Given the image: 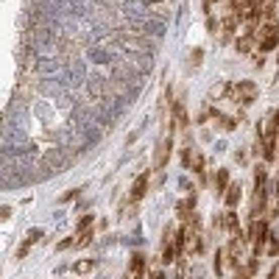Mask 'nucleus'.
I'll list each match as a JSON object with an SVG mask.
<instances>
[{
	"mask_svg": "<svg viewBox=\"0 0 279 279\" xmlns=\"http://www.w3.org/2000/svg\"><path fill=\"white\" fill-rule=\"evenodd\" d=\"M254 39H257V48H260L262 53H271V50L279 45V25L276 23L260 25V28H257V34H254Z\"/></svg>",
	"mask_w": 279,
	"mask_h": 279,
	"instance_id": "nucleus-1",
	"label": "nucleus"
},
{
	"mask_svg": "<svg viewBox=\"0 0 279 279\" xmlns=\"http://www.w3.org/2000/svg\"><path fill=\"white\" fill-rule=\"evenodd\" d=\"M226 90H229V95L235 98V101H240V103H251L257 98V84L254 81H237V84H229Z\"/></svg>",
	"mask_w": 279,
	"mask_h": 279,
	"instance_id": "nucleus-2",
	"label": "nucleus"
},
{
	"mask_svg": "<svg viewBox=\"0 0 279 279\" xmlns=\"http://www.w3.org/2000/svg\"><path fill=\"white\" fill-rule=\"evenodd\" d=\"M170 148H173V137H170V131H168L162 140H159L157 154H154V170H162L165 168V162H168V157H170Z\"/></svg>",
	"mask_w": 279,
	"mask_h": 279,
	"instance_id": "nucleus-3",
	"label": "nucleus"
},
{
	"mask_svg": "<svg viewBox=\"0 0 279 279\" xmlns=\"http://www.w3.org/2000/svg\"><path fill=\"white\" fill-rule=\"evenodd\" d=\"M182 159H184V165H187L190 170H195V173H198V176L204 179V157H201L198 148H184Z\"/></svg>",
	"mask_w": 279,
	"mask_h": 279,
	"instance_id": "nucleus-4",
	"label": "nucleus"
},
{
	"mask_svg": "<svg viewBox=\"0 0 279 279\" xmlns=\"http://www.w3.org/2000/svg\"><path fill=\"white\" fill-rule=\"evenodd\" d=\"M39 240H42V229H31V232H28V237L23 240V246L17 249V260H25V257H28V251L34 249V246H37Z\"/></svg>",
	"mask_w": 279,
	"mask_h": 279,
	"instance_id": "nucleus-5",
	"label": "nucleus"
},
{
	"mask_svg": "<svg viewBox=\"0 0 279 279\" xmlns=\"http://www.w3.org/2000/svg\"><path fill=\"white\" fill-rule=\"evenodd\" d=\"M146 193H148V170H146V173H140L137 182H134V187H131V201H143V198H146Z\"/></svg>",
	"mask_w": 279,
	"mask_h": 279,
	"instance_id": "nucleus-6",
	"label": "nucleus"
},
{
	"mask_svg": "<svg viewBox=\"0 0 279 279\" xmlns=\"http://www.w3.org/2000/svg\"><path fill=\"white\" fill-rule=\"evenodd\" d=\"M224 201H226V206H229V210H235L237 201H240V184H229V187H226V193H224Z\"/></svg>",
	"mask_w": 279,
	"mask_h": 279,
	"instance_id": "nucleus-7",
	"label": "nucleus"
},
{
	"mask_svg": "<svg viewBox=\"0 0 279 279\" xmlns=\"http://www.w3.org/2000/svg\"><path fill=\"white\" fill-rule=\"evenodd\" d=\"M143 273H146V257L134 254L131 257V279H143Z\"/></svg>",
	"mask_w": 279,
	"mask_h": 279,
	"instance_id": "nucleus-8",
	"label": "nucleus"
},
{
	"mask_svg": "<svg viewBox=\"0 0 279 279\" xmlns=\"http://www.w3.org/2000/svg\"><path fill=\"white\" fill-rule=\"evenodd\" d=\"M226 187H229V170L221 168V170H218V176H215V193L224 195V193H226Z\"/></svg>",
	"mask_w": 279,
	"mask_h": 279,
	"instance_id": "nucleus-9",
	"label": "nucleus"
},
{
	"mask_svg": "<svg viewBox=\"0 0 279 279\" xmlns=\"http://www.w3.org/2000/svg\"><path fill=\"white\" fill-rule=\"evenodd\" d=\"M235 45H237V50H240V53H251V50H254V45H257V39L251 37V34H243Z\"/></svg>",
	"mask_w": 279,
	"mask_h": 279,
	"instance_id": "nucleus-10",
	"label": "nucleus"
},
{
	"mask_svg": "<svg viewBox=\"0 0 279 279\" xmlns=\"http://www.w3.org/2000/svg\"><path fill=\"white\" fill-rule=\"evenodd\" d=\"M173 120H176V126H179V128L187 126V112H184V103H182V101L173 103Z\"/></svg>",
	"mask_w": 279,
	"mask_h": 279,
	"instance_id": "nucleus-11",
	"label": "nucleus"
},
{
	"mask_svg": "<svg viewBox=\"0 0 279 279\" xmlns=\"http://www.w3.org/2000/svg\"><path fill=\"white\" fill-rule=\"evenodd\" d=\"M226 262H232V260H229V254H226V249H221L218 257H215V273H218V276L226 273Z\"/></svg>",
	"mask_w": 279,
	"mask_h": 279,
	"instance_id": "nucleus-12",
	"label": "nucleus"
},
{
	"mask_svg": "<svg viewBox=\"0 0 279 279\" xmlns=\"http://www.w3.org/2000/svg\"><path fill=\"white\" fill-rule=\"evenodd\" d=\"M224 226L229 229V235H240V224H237V215L235 213H226L224 215Z\"/></svg>",
	"mask_w": 279,
	"mask_h": 279,
	"instance_id": "nucleus-13",
	"label": "nucleus"
},
{
	"mask_svg": "<svg viewBox=\"0 0 279 279\" xmlns=\"http://www.w3.org/2000/svg\"><path fill=\"white\" fill-rule=\"evenodd\" d=\"M176 254H179V251H176V246H173V240H168V243H165V249H162V262H173V260H176Z\"/></svg>",
	"mask_w": 279,
	"mask_h": 279,
	"instance_id": "nucleus-14",
	"label": "nucleus"
},
{
	"mask_svg": "<svg viewBox=\"0 0 279 279\" xmlns=\"http://www.w3.org/2000/svg\"><path fill=\"white\" fill-rule=\"evenodd\" d=\"M92 268H95V260H79V262H73V271L76 273H90Z\"/></svg>",
	"mask_w": 279,
	"mask_h": 279,
	"instance_id": "nucleus-15",
	"label": "nucleus"
},
{
	"mask_svg": "<svg viewBox=\"0 0 279 279\" xmlns=\"http://www.w3.org/2000/svg\"><path fill=\"white\" fill-rule=\"evenodd\" d=\"M92 221H95V218H92V215H90V213H87V215H84V218H81V221H79V224H76V235H84V232H90V226H92Z\"/></svg>",
	"mask_w": 279,
	"mask_h": 279,
	"instance_id": "nucleus-16",
	"label": "nucleus"
},
{
	"mask_svg": "<svg viewBox=\"0 0 279 279\" xmlns=\"http://www.w3.org/2000/svg\"><path fill=\"white\" fill-rule=\"evenodd\" d=\"M76 243H79V246H90V243H92V232H84L81 237H76Z\"/></svg>",
	"mask_w": 279,
	"mask_h": 279,
	"instance_id": "nucleus-17",
	"label": "nucleus"
},
{
	"mask_svg": "<svg viewBox=\"0 0 279 279\" xmlns=\"http://www.w3.org/2000/svg\"><path fill=\"white\" fill-rule=\"evenodd\" d=\"M73 243H76L73 237H64V240H61L59 246H56V249H59V251H64V249H70V246H73Z\"/></svg>",
	"mask_w": 279,
	"mask_h": 279,
	"instance_id": "nucleus-18",
	"label": "nucleus"
},
{
	"mask_svg": "<svg viewBox=\"0 0 279 279\" xmlns=\"http://www.w3.org/2000/svg\"><path fill=\"white\" fill-rule=\"evenodd\" d=\"M9 215H12V210H9V206H0V221H6Z\"/></svg>",
	"mask_w": 279,
	"mask_h": 279,
	"instance_id": "nucleus-19",
	"label": "nucleus"
},
{
	"mask_svg": "<svg viewBox=\"0 0 279 279\" xmlns=\"http://www.w3.org/2000/svg\"><path fill=\"white\" fill-rule=\"evenodd\" d=\"M193 64H201V48L193 50Z\"/></svg>",
	"mask_w": 279,
	"mask_h": 279,
	"instance_id": "nucleus-20",
	"label": "nucleus"
},
{
	"mask_svg": "<svg viewBox=\"0 0 279 279\" xmlns=\"http://www.w3.org/2000/svg\"><path fill=\"white\" fill-rule=\"evenodd\" d=\"M76 195H79V190H70V193L61 195V201H70V198H76Z\"/></svg>",
	"mask_w": 279,
	"mask_h": 279,
	"instance_id": "nucleus-21",
	"label": "nucleus"
},
{
	"mask_svg": "<svg viewBox=\"0 0 279 279\" xmlns=\"http://www.w3.org/2000/svg\"><path fill=\"white\" fill-rule=\"evenodd\" d=\"M151 279H165V273H162V271H154V273H151Z\"/></svg>",
	"mask_w": 279,
	"mask_h": 279,
	"instance_id": "nucleus-22",
	"label": "nucleus"
},
{
	"mask_svg": "<svg viewBox=\"0 0 279 279\" xmlns=\"http://www.w3.org/2000/svg\"><path fill=\"white\" fill-rule=\"evenodd\" d=\"M273 126H276V128H279V112H276V117H273Z\"/></svg>",
	"mask_w": 279,
	"mask_h": 279,
	"instance_id": "nucleus-23",
	"label": "nucleus"
},
{
	"mask_svg": "<svg viewBox=\"0 0 279 279\" xmlns=\"http://www.w3.org/2000/svg\"><path fill=\"white\" fill-rule=\"evenodd\" d=\"M276 59H279V56H276Z\"/></svg>",
	"mask_w": 279,
	"mask_h": 279,
	"instance_id": "nucleus-24",
	"label": "nucleus"
}]
</instances>
